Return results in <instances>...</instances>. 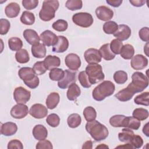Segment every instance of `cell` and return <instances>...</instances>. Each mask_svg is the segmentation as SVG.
<instances>
[{
	"instance_id": "cell-1",
	"label": "cell",
	"mask_w": 149,
	"mask_h": 149,
	"mask_svg": "<svg viewBox=\"0 0 149 149\" xmlns=\"http://www.w3.org/2000/svg\"><path fill=\"white\" fill-rule=\"evenodd\" d=\"M86 130L96 141L105 140L109 134L107 127L96 120L87 122L86 124Z\"/></svg>"
},
{
	"instance_id": "cell-2",
	"label": "cell",
	"mask_w": 149,
	"mask_h": 149,
	"mask_svg": "<svg viewBox=\"0 0 149 149\" xmlns=\"http://www.w3.org/2000/svg\"><path fill=\"white\" fill-rule=\"evenodd\" d=\"M115 84L109 80H105L96 86L93 91V98L97 101L104 100L107 97L111 95L115 91Z\"/></svg>"
},
{
	"instance_id": "cell-3",
	"label": "cell",
	"mask_w": 149,
	"mask_h": 149,
	"mask_svg": "<svg viewBox=\"0 0 149 149\" xmlns=\"http://www.w3.org/2000/svg\"><path fill=\"white\" fill-rule=\"evenodd\" d=\"M59 6L58 1L45 0L42 2L41 9L39 12V17L42 21L49 22L55 16V12Z\"/></svg>"
},
{
	"instance_id": "cell-4",
	"label": "cell",
	"mask_w": 149,
	"mask_h": 149,
	"mask_svg": "<svg viewBox=\"0 0 149 149\" xmlns=\"http://www.w3.org/2000/svg\"><path fill=\"white\" fill-rule=\"evenodd\" d=\"M86 72L91 84H94L102 81L105 78L101 65L95 63L89 64L86 68Z\"/></svg>"
},
{
	"instance_id": "cell-5",
	"label": "cell",
	"mask_w": 149,
	"mask_h": 149,
	"mask_svg": "<svg viewBox=\"0 0 149 149\" xmlns=\"http://www.w3.org/2000/svg\"><path fill=\"white\" fill-rule=\"evenodd\" d=\"M72 21L76 25L79 27L87 28L92 25L94 20L90 13L87 12H79L73 15Z\"/></svg>"
},
{
	"instance_id": "cell-6",
	"label": "cell",
	"mask_w": 149,
	"mask_h": 149,
	"mask_svg": "<svg viewBox=\"0 0 149 149\" xmlns=\"http://www.w3.org/2000/svg\"><path fill=\"white\" fill-rule=\"evenodd\" d=\"M131 83L139 92H141L148 87V79L142 72H135L132 76Z\"/></svg>"
},
{
	"instance_id": "cell-7",
	"label": "cell",
	"mask_w": 149,
	"mask_h": 149,
	"mask_svg": "<svg viewBox=\"0 0 149 149\" xmlns=\"http://www.w3.org/2000/svg\"><path fill=\"white\" fill-rule=\"evenodd\" d=\"M137 93H140L139 91L132 83H130L127 87L118 91L115 95V97L120 101L126 102L131 100L133 95Z\"/></svg>"
},
{
	"instance_id": "cell-8",
	"label": "cell",
	"mask_w": 149,
	"mask_h": 149,
	"mask_svg": "<svg viewBox=\"0 0 149 149\" xmlns=\"http://www.w3.org/2000/svg\"><path fill=\"white\" fill-rule=\"evenodd\" d=\"M31 93L25 88L19 86L13 91V98L17 104H26L30 99Z\"/></svg>"
},
{
	"instance_id": "cell-9",
	"label": "cell",
	"mask_w": 149,
	"mask_h": 149,
	"mask_svg": "<svg viewBox=\"0 0 149 149\" xmlns=\"http://www.w3.org/2000/svg\"><path fill=\"white\" fill-rule=\"evenodd\" d=\"M76 72L66 69L63 78L58 82V86L61 89L67 88L72 83L76 82Z\"/></svg>"
},
{
	"instance_id": "cell-10",
	"label": "cell",
	"mask_w": 149,
	"mask_h": 149,
	"mask_svg": "<svg viewBox=\"0 0 149 149\" xmlns=\"http://www.w3.org/2000/svg\"><path fill=\"white\" fill-rule=\"evenodd\" d=\"M84 57L88 64L98 63L101 61L102 58L99 50L93 48H88L85 51Z\"/></svg>"
},
{
	"instance_id": "cell-11",
	"label": "cell",
	"mask_w": 149,
	"mask_h": 149,
	"mask_svg": "<svg viewBox=\"0 0 149 149\" xmlns=\"http://www.w3.org/2000/svg\"><path fill=\"white\" fill-rule=\"evenodd\" d=\"M29 112L28 107L24 104H17L14 105L10 110V115L15 119L24 118Z\"/></svg>"
},
{
	"instance_id": "cell-12",
	"label": "cell",
	"mask_w": 149,
	"mask_h": 149,
	"mask_svg": "<svg viewBox=\"0 0 149 149\" xmlns=\"http://www.w3.org/2000/svg\"><path fill=\"white\" fill-rule=\"evenodd\" d=\"M66 66L72 70H77L81 66V61L79 56L74 53L68 54L65 59Z\"/></svg>"
},
{
	"instance_id": "cell-13",
	"label": "cell",
	"mask_w": 149,
	"mask_h": 149,
	"mask_svg": "<svg viewBox=\"0 0 149 149\" xmlns=\"http://www.w3.org/2000/svg\"><path fill=\"white\" fill-rule=\"evenodd\" d=\"M30 115L36 119H42L47 116L48 114V110L47 107L41 104H33L30 110Z\"/></svg>"
},
{
	"instance_id": "cell-14",
	"label": "cell",
	"mask_w": 149,
	"mask_h": 149,
	"mask_svg": "<svg viewBox=\"0 0 149 149\" xmlns=\"http://www.w3.org/2000/svg\"><path fill=\"white\" fill-rule=\"evenodd\" d=\"M40 40L42 42V44L47 47L54 46L58 41V36L52 31L49 30L44 31L41 33Z\"/></svg>"
},
{
	"instance_id": "cell-15",
	"label": "cell",
	"mask_w": 149,
	"mask_h": 149,
	"mask_svg": "<svg viewBox=\"0 0 149 149\" xmlns=\"http://www.w3.org/2000/svg\"><path fill=\"white\" fill-rule=\"evenodd\" d=\"M130 65L134 70H142L147 66L148 59L146 56L141 54H137L132 57Z\"/></svg>"
},
{
	"instance_id": "cell-16",
	"label": "cell",
	"mask_w": 149,
	"mask_h": 149,
	"mask_svg": "<svg viewBox=\"0 0 149 149\" xmlns=\"http://www.w3.org/2000/svg\"><path fill=\"white\" fill-rule=\"evenodd\" d=\"M95 14L98 19L107 22L111 20L113 16V10L104 5L97 7L95 9Z\"/></svg>"
},
{
	"instance_id": "cell-17",
	"label": "cell",
	"mask_w": 149,
	"mask_h": 149,
	"mask_svg": "<svg viewBox=\"0 0 149 149\" xmlns=\"http://www.w3.org/2000/svg\"><path fill=\"white\" fill-rule=\"evenodd\" d=\"M131 36V29L126 24L118 25V29L113 34V36L120 41H125Z\"/></svg>"
},
{
	"instance_id": "cell-18",
	"label": "cell",
	"mask_w": 149,
	"mask_h": 149,
	"mask_svg": "<svg viewBox=\"0 0 149 149\" xmlns=\"http://www.w3.org/2000/svg\"><path fill=\"white\" fill-rule=\"evenodd\" d=\"M33 68L30 67L21 68L18 71V75L24 83L32 80L37 76Z\"/></svg>"
},
{
	"instance_id": "cell-19",
	"label": "cell",
	"mask_w": 149,
	"mask_h": 149,
	"mask_svg": "<svg viewBox=\"0 0 149 149\" xmlns=\"http://www.w3.org/2000/svg\"><path fill=\"white\" fill-rule=\"evenodd\" d=\"M58 41L52 47V51L57 53H62L66 51L69 47V41L63 36H58Z\"/></svg>"
},
{
	"instance_id": "cell-20",
	"label": "cell",
	"mask_w": 149,
	"mask_h": 149,
	"mask_svg": "<svg viewBox=\"0 0 149 149\" xmlns=\"http://www.w3.org/2000/svg\"><path fill=\"white\" fill-rule=\"evenodd\" d=\"M23 35L26 41L31 45H36L40 42V37L38 36L37 33L33 29H26L23 31Z\"/></svg>"
},
{
	"instance_id": "cell-21",
	"label": "cell",
	"mask_w": 149,
	"mask_h": 149,
	"mask_svg": "<svg viewBox=\"0 0 149 149\" xmlns=\"http://www.w3.org/2000/svg\"><path fill=\"white\" fill-rule=\"evenodd\" d=\"M17 130V125L12 122H8L1 125V133L5 136L14 135Z\"/></svg>"
},
{
	"instance_id": "cell-22",
	"label": "cell",
	"mask_w": 149,
	"mask_h": 149,
	"mask_svg": "<svg viewBox=\"0 0 149 149\" xmlns=\"http://www.w3.org/2000/svg\"><path fill=\"white\" fill-rule=\"evenodd\" d=\"M43 62L45 68L49 70L56 68L61 65L60 58L55 55H49L47 56Z\"/></svg>"
},
{
	"instance_id": "cell-23",
	"label": "cell",
	"mask_w": 149,
	"mask_h": 149,
	"mask_svg": "<svg viewBox=\"0 0 149 149\" xmlns=\"http://www.w3.org/2000/svg\"><path fill=\"white\" fill-rule=\"evenodd\" d=\"M20 11L19 5L16 2H10L5 8L6 16L9 18H14L18 16Z\"/></svg>"
},
{
	"instance_id": "cell-24",
	"label": "cell",
	"mask_w": 149,
	"mask_h": 149,
	"mask_svg": "<svg viewBox=\"0 0 149 149\" xmlns=\"http://www.w3.org/2000/svg\"><path fill=\"white\" fill-rule=\"evenodd\" d=\"M33 135L37 140H44L47 137L48 130L42 125H37L33 129Z\"/></svg>"
},
{
	"instance_id": "cell-25",
	"label": "cell",
	"mask_w": 149,
	"mask_h": 149,
	"mask_svg": "<svg viewBox=\"0 0 149 149\" xmlns=\"http://www.w3.org/2000/svg\"><path fill=\"white\" fill-rule=\"evenodd\" d=\"M31 51L33 56L37 58H42L46 55L47 49L45 45L42 43H38L32 45Z\"/></svg>"
},
{
	"instance_id": "cell-26",
	"label": "cell",
	"mask_w": 149,
	"mask_h": 149,
	"mask_svg": "<svg viewBox=\"0 0 149 149\" xmlns=\"http://www.w3.org/2000/svg\"><path fill=\"white\" fill-rule=\"evenodd\" d=\"M60 101L59 94L56 92H52L50 93L46 99L47 107L49 109L55 108Z\"/></svg>"
},
{
	"instance_id": "cell-27",
	"label": "cell",
	"mask_w": 149,
	"mask_h": 149,
	"mask_svg": "<svg viewBox=\"0 0 149 149\" xmlns=\"http://www.w3.org/2000/svg\"><path fill=\"white\" fill-rule=\"evenodd\" d=\"M81 90L79 86L75 83H72L68 87L66 96L69 100L74 101L80 95Z\"/></svg>"
},
{
	"instance_id": "cell-28",
	"label": "cell",
	"mask_w": 149,
	"mask_h": 149,
	"mask_svg": "<svg viewBox=\"0 0 149 149\" xmlns=\"http://www.w3.org/2000/svg\"><path fill=\"white\" fill-rule=\"evenodd\" d=\"M99 51L100 52L101 57L106 61L112 60L115 57V54H114L110 49V45L109 43L102 45L100 47Z\"/></svg>"
},
{
	"instance_id": "cell-29",
	"label": "cell",
	"mask_w": 149,
	"mask_h": 149,
	"mask_svg": "<svg viewBox=\"0 0 149 149\" xmlns=\"http://www.w3.org/2000/svg\"><path fill=\"white\" fill-rule=\"evenodd\" d=\"M140 125V120L134 118L133 116H126L124 123L125 127H127L130 129L137 130L139 129Z\"/></svg>"
},
{
	"instance_id": "cell-30",
	"label": "cell",
	"mask_w": 149,
	"mask_h": 149,
	"mask_svg": "<svg viewBox=\"0 0 149 149\" xmlns=\"http://www.w3.org/2000/svg\"><path fill=\"white\" fill-rule=\"evenodd\" d=\"M134 132L130 129L125 127L122 129V132L118 134V139L120 141L129 143L132 137L134 135Z\"/></svg>"
},
{
	"instance_id": "cell-31",
	"label": "cell",
	"mask_w": 149,
	"mask_h": 149,
	"mask_svg": "<svg viewBox=\"0 0 149 149\" xmlns=\"http://www.w3.org/2000/svg\"><path fill=\"white\" fill-rule=\"evenodd\" d=\"M134 54V49L133 47L129 44H126L123 45L120 55L122 58L125 59H130L132 58Z\"/></svg>"
},
{
	"instance_id": "cell-32",
	"label": "cell",
	"mask_w": 149,
	"mask_h": 149,
	"mask_svg": "<svg viewBox=\"0 0 149 149\" xmlns=\"http://www.w3.org/2000/svg\"><path fill=\"white\" fill-rule=\"evenodd\" d=\"M20 22L25 25H32L35 22V16L34 15L29 11L25 10L23 12L20 16Z\"/></svg>"
},
{
	"instance_id": "cell-33",
	"label": "cell",
	"mask_w": 149,
	"mask_h": 149,
	"mask_svg": "<svg viewBox=\"0 0 149 149\" xmlns=\"http://www.w3.org/2000/svg\"><path fill=\"white\" fill-rule=\"evenodd\" d=\"M81 122V118L79 114L78 113H72L70 114L68 119L67 123L70 128H76L80 125Z\"/></svg>"
},
{
	"instance_id": "cell-34",
	"label": "cell",
	"mask_w": 149,
	"mask_h": 149,
	"mask_svg": "<svg viewBox=\"0 0 149 149\" xmlns=\"http://www.w3.org/2000/svg\"><path fill=\"white\" fill-rule=\"evenodd\" d=\"M8 46L10 50L13 51H18L23 47L22 40L16 37H13L8 40Z\"/></svg>"
},
{
	"instance_id": "cell-35",
	"label": "cell",
	"mask_w": 149,
	"mask_h": 149,
	"mask_svg": "<svg viewBox=\"0 0 149 149\" xmlns=\"http://www.w3.org/2000/svg\"><path fill=\"white\" fill-rule=\"evenodd\" d=\"M126 116L123 115H115L109 119L110 125L115 127H124Z\"/></svg>"
},
{
	"instance_id": "cell-36",
	"label": "cell",
	"mask_w": 149,
	"mask_h": 149,
	"mask_svg": "<svg viewBox=\"0 0 149 149\" xmlns=\"http://www.w3.org/2000/svg\"><path fill=\"white\" fill-rule=\"evenodd\" d=\"M16 61L20 63H27L30 60L28 51L25 49H21L15 54Z\"/></svg>"
},
{
	"instance_id": "cell-37",
	"label": "cell",
	"mask_w": 149,
	"mask_h": 149,
	"mask_svg": "<svg viewBox=\"0 0 149 149\" xmlns=\"http://www.w3.org/2000/svg\"><path fill=\"white\" fill-rule=\"evenodd\" d=\"M118 25L114 21H107L103 25V30L107 34H113L118 29Z\"/></svg>"
},
{
	"instance_id": "cell-38",
	"label": "cell",
	"mask_w": 149,
	"mask_h": 149,
	"mask_svg": "<svg viewBox=\"0 0 149 149\" xmlns=\"http://www.w3.org/2000/svg\"><path fill=\"white\" fill-rule=\"evenodd\" d=\"M65 75V71L60 68H55L50 70L49 77L51 80L59 81L62 79Z\"/></svg>"
},
{
	"instance_id": "cell-39",
	"label": "cell",
	"mask_w": 149,
	"mask_h": 149,
	"mask_svg": "<svg viewBox=\"0 0 149 149\" xmlns=\"http://www.w3.org/2000/svg\"><path fill=\"white\" fill-rule=\"evenodd\" d=\"M113 80L118 84H123L127 80L128 76L126 72L123 70H118L113 74Z\"/></svg>"
},
{
	"instance_id": "cell-40",
	"label": "cell",
	"mask_w": 149,
	"mask_h": 149,
	"mask_svg": "<svg viewBox=\"0 0 149 149\" xmlns=\"http://www.w3.org/2000/svg\"><path fill=\"white\" fill-rule=\"evenodd\" d=\"M83 115L87 122L93 121L95 120L97 117V112L93 107L88 106L84 109Z\"/></svg>"
},
{
	"instance_id": "cell-41",
	"label": "cell",
	"mask_w": 149,
	"mask_h": 149,
	"mask_svg": "<svg viewBox=\"0 0 149 149\" xmlns=\"http://www.w3.org/2000/svg\"><path fill=\"white\" fill-rule=\"evenodd\" d=\"M132 115L139 120H144L148 117V111L147 109L143 108H136L134 109Z\"/></svg>"
},
{
	"instance_id": "cell-42",
	"label": "cell",
	"mask_w": 149,
	"mask_h": 149,
	"mask_svg": "<svg viewBox=\"0 0 149 149\" xmlns=\"http://www.w3.org/2000/svg\"><path fill=\"white\" fill-rule=\"evenodd\" d=\"M148 98H149V93L148 91H146L137 95L134 99V102L135 104L137 105L148 106L149 105Z\"/></svg>"
},
{
	"instance_id": "cell-43",
	"label": "cell",
	"mask_w": 149,
	"mask_h": 149,
	"mask_svg": "<svg viewBox=\"0 0 149 149\" xmlns=\"http://www.w3.org/2000/svg\"><path fill=\"white\" fill-rule=\"evenodd\" d=\"M65 6L72 11L81 9L83 6V2L81 0H68L65 3Z\"/></svg>"
},
{
	"instance_id": "cell-44",
	"label": "cell",
	"mask_w": 149,
	"mask_h": 149,
	"mask_svg": "<svg viewBox=\"0 0 149 149\" xmlns=\"http://www.w3.org/2000/svg\"><path fill=\"white\" fill-rule=\"evenodd\" d=\"M52 28L55 30L59 32H63L66 30L68 27V23L67 21L63 19H59L52 24Z\"/></svg>"
},
{
	"instance_id": "cell-45",
	"label": "cell",
	"mask_w": 149,
	"mask_h": 149,
	"mask_svg": "<svg viewBox=\"0 0 149 149\" xmlns=\"http://www.w3.org/2000/svg\"><path fill=\"white\" fill-rule=\"evenodd\" d=\"M110 45V49L111 51L114 54H120V52L121 51L122 48L123 47V42L118 40V39H113V40L111 41V43L109 44Z\"/></svg>"
},
{
	"instance_id": "cell-46",
	"label": "cell",
	"mask_w": 149,
	"mask_h": 149,
	"mask_svg": "<svg viewBox=\"0 0 149 149\" xmlns=\"http://www.w3.org/2000/svg\"><path fill=\"white\" fill-rule=\"evenodd\" d=\"M79 81L81 85V86L84 88H90L91 86V84L90 83L86 71H81L79 73L78 75Z\"/></svg>"
},
{
	"instance_id": "cell-47",
	"label": "cell",
	"mask_w": 149,
	"mask_h": 149,
	"mask_svg": "<svg viewBox=\"0 0 149 149\" xmlns=\"http://www.w3.org/2000/svg\"><path fill=\"white\" fill-rule=\"evenodd\" d=\"M46 122L49 126L52 127H55L59 125L60 118L56 113H51L47 116Z\"/></svg>"
},
{
	"instance_id": "cell-48",
	"label": "cell",
	"mask_w": 149,
	"mask_h": 149,
	"mask_svg": "<svg viewBox=\"0 0 149 149\" xmlns=\"http://www.w3.org/2000/svg\"><path fill=\"white\" fill-rule=\"evenodd\" d=\"M33 69L37 75H42L44 74L47 70L43 61L36 62L33 65Z\"/></svg>"
},
{
	"instance_id": "cell-49",
	"label": "cell",
	"mask_w": 149,
	"mask_h": 149,
	"mask_svg": "<svg viewBox=\"0 0 149 149\" xmlns=\"http://www.w3.org/2000/svg\"><path fill=\"white\" fill-rule=\"evenodd\" d=\"M129 143L134 148H140L143 144V140L140 136L138 134H134Z\"/></svg>"
},
{
	"instance_id": "cell-50",
	"label": "cell",
	"mask_w": 149,
	"mask_h": 149,
	"mask_svg": "<svg viewBox=\"0 0 149 149\" xmlns=\"http://www.w3.org/2000/svg\"><path fill=\"white\" fill-rule=\"evenodd\" d=\"M10 27V23L9 21L6 19H0V34L5 35L7 34Z\"/></svg>"
},
{
	"instance_id": "cell-51",
	"label": "cell",
	"mask_w": 149,
	"mask_h": 149,
	"mask_svg": "<svg viewBox=\"0 0 149 149\" xmlns=\"http://www.w3.org/2000/svg\"><path fill=\"white\" fill-rule=\"evenodd\" d=\"M23 6L27 10H32L35 9L38 4V0H23Z\"/></svg>"
},
{
	"instance_id": "cell-52",
	"label": "cell",
	"mask_w": 149,
	"mask_h": 149,
	"mask_svg": "<svg viewBox=\"0 0 149 149\" xmlns=\"http://www.w3.org/2000/svg\"><path fill=\"white\" fill-rule=\"evenodd\" d=\"M36 148L37 149H42V148L52 149L53 146L50 141L44 139V140H40V141L37 143Z\"/></svg>"
},
{
	"instance_id": "cell-53",
	"label": "cell",
	"mask_w": 149,
	"mask_h": 149,
	"mask_svg": "<svg viewBox=\"0 0 149 149\" xmlns=\"http://www.w3.org/2000/svg\"><path fill=\"white\" fill-rule=\"evenodd\" d=\"M149 29L147 27L141 28L139 31V36L140 38L145 42L149 41Z\"/></svg>"
},
{
	"instance_id": "cell-54",
	"label": "cell",
	"mask_w": 149,
	"mask_h": 149,
	"mask_svg": "<svg viewBox=\"0 0 149 149\" xmlns=\"http://www.w3.org/2000/svg\"><path fill=\"white\" fill-rule=\"evenodd\" d=\"M7 148L8 149H13V148L23 149V146L20 140L17 139H13L9 141Z\"/></svg>"
},
{
	"instance_id": "cell-55",
	"label": "cell",
	"mask_w": 149,
	"mask_h": 149,
	"mask_svg": "<svg viewBox=\"0 0 149 149\" xmlns=\"http://www.w3.org/2000/svg\"><path fill=\"white\" fill-rule=\"evenodd\" d=\"M122 2H123L122 0H107L106 1V2L108 5L114 8L119 7L121 5Z\"/></svg>"
},
{
	"instance_id": "cell-56",
	"label": "cell",
	"mask_w": 149,
	"mask_h": 149,
	"mask_svg": "<svg viewBox=\"0 0 149 149\" xmlns=\"http://www.w3.org/2000/svg\"><path fill=\"white\" fill-rule=\"evenodd\" d=\"M129 2L134 6L141 7L145 4L146 1H144V0H130Z\"/></svg>"
},
{
	"instance_id": "cell-57",
	"label": "cell",
	"mask_w": 149,
	"mask_h": 149,
	"mask_svg": "<svg viewBox=\"0 0 149 149\" xmlns=\"http://www.w3.org/2000/svg\"><path fill=\"white\" fill-rule=\"evenodd\" d=\"M93 148V142L91 140L86 141L85 143H84L82 148H86V149H91Z\"/></svg>"
},
{
	"instance_id": "cell-58",
	"label": "cell",
	"mask_w": 149,
	"mask_h": 149,
	"mask_svg": "<svg viewBox=\"0 0 149 149\" xmlns=\"http://www.w3.org/2000/svg\"><path fill=\"white\" fill-rule=\"evenodd\" d=\"M143 133L147 136H149V131H148V123H147L143 128Z\"/></svg>"
},
{
	"instance_id": "cell-59",
	"label": "cell",
	"mask_w": 149,
	"mask_h": 149,
	"mask_svg": "<svg viewBox=\"0 0 149 149\" xmlns=\"http://www.w3.org/2000/svg\"><path fill=\"white\" fill-rule=\"evenodd\" d=\"M130 148V149H133V147L130 144V143H127L125 144H123L122 146H118L116 147V148Z\"/></svg>"
},
{
	"instance_id": "cell-60",
	"label": "cell",
	"mask_w": 149,
	"mask_h": 149,
	"mask_svg": "<svg viewBox=\"0 0 149 149\" xmlns=\"http://www.w3.org/2000/svg\"><path fill=\"white\" fill-rule=\"evenodd\" d=\"M95 148H109V147L105 144H101L99 146H97Z\"/></svg>"
},
{
	"instance_id": "cell-61",
	"label": "cell",
	"mask_w": 149,
	"mask_h": 149,
	"mask_svg": "<svg viewBox=\"0 0 149 149\" xmlns=\"http://www.w3.org/2000/svg\"><path fill=\"white\" fill-rule=\"evenodd\" d=\"M148 43L147 42L146 44V45H145L144 48V52H146V54L147 56H148V53H147V52H148Z\"/></svg>"
}]
</instances>
